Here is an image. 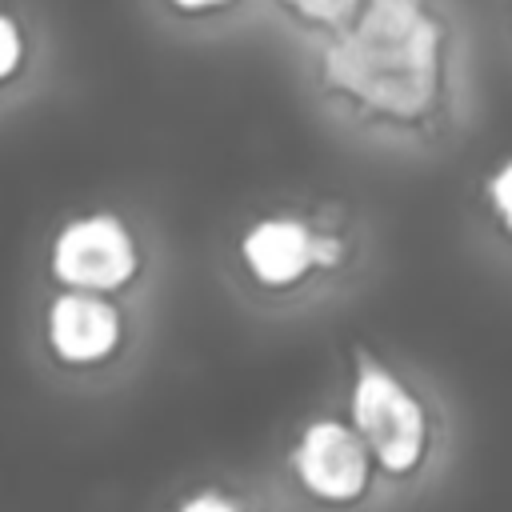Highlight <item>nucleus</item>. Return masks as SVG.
<instances>
[{"mask_svg": "<svg viewBox=\"0 0 512 512\" xmlns=\"http://www.w3.org/2000/svg\"><path fill=\"white\" fill-rule=\"evenodd\" d=\"M312 244H316V232L304 220L268 216V220H260L244 232L240 256H244V264L256 280H264L272 288H284V284H296L308 268H316Z\"/></svg>", "mask_w": 512, "mask_h": 512, "instance_id": "6", "label": "nucleus"}, {"mask_svg": "<svg viewBox=\"0 0 512 512\" xmlns=\"http://www.w3.org/2000/svg\"><path fill=\"white\" fill-rule=\"evenodd\" d=\"M296 480L324 504H356L372 488V452L348 420H312L292 448Z\"/></svg>", "mask_w": 512, "mask_h": 512, "instance_id": "4", "label": "nucleus"}, {"mask_svg": "<svg viewBox=\"0 0 512 512\" xmlns=\"http://www.w3.org/2000/svg\"><path fill=\"white\" fill-rule=\"evenodd\" d=\"M20 56H24L20 28H16V20H12L8 12H0V80H8V76L16 72Z\"/></svg>", "mask_w": 512, "mask_h": 512, "instance_id": "9", "label": "nucleus"}, {"mask_svg": "<svg viewBox=\"0 0 512 512\" xmlns=\"http://www.w3.org/2000/svg\"><path fill=\"white\" fill-rule=\"evenodd\" d=\"M136 272V240L112 212L68 220L52 240V276L68 288H120Z\"/></svg>", "mask_w": 512, "mask_h": 512, "instance_id": "3", "label": "nucleus"}, {"mask_svg": "<svg viewBox=\"0 0 512 512\" xmlns=\"http://www.w3.org/2000/svg\"><path fill=\"white\" fill-rule=\"evenodd\" d=\"M180 512H240V504L228 500V496H220V492H200V496L184 500Z\"/></svg>", "mask_w": 512, "mask_h": 512, "instance_id": "10", "label": "nucleus"}, {"mask_svg": "<svg viewBox=\"0 0 512 512\" xmlns=\"http://www.w3.org/2000/svg\"><path fill=\"white\" fill-rule=\"evenodd\" d=\"M324 80L372 116L424 120L444 88V24L424 0H364L328 44Z\"/></svg>", "mask_w": 512, "mask_h": 512, "instance_id": "1", "label": "nucleus"}, {"mask_svg": "<svg viewBox=\"0 0 512 512\" xmlns=\"http://www.w3.org/2000/svg\"><path fill=\"white\" fill-rule=\"evenodd\" d=\"M120 340V316L96 292H64L48 308V344L68 364L104 360Z\"/></svg>", "mask_w": 512, "mask_h": 512, "instance_id": "5", "label": "nucleus"}, {"mask_svg": "<svg viewBox=\"0 0 512 512\" xmlns=\"http://www.w3.org/2000/svg\"><path fill=\"white\" fill-rule=\"evenodd\" d=\"M176 8H184V12H200V8H216V4H224V0H172Z\"/></svg>", "mask_w": 512, "mask_h": 512, "instance_id": "11", "label": "nucleus"}, {"mask_svg": "<svg viewBox=\"0 0 512 512\" xmlns=\"http://www.w3.org/2000/svg\"><path fill=\"white\" fill-rule=\"evenodd\" d=\"M348 424L360 432L372 464L388 480L416 476L436 452V416L428 400L408 384L392 364L372 352H356L352 392H348Z\"/></svg>", "mask_w": 512, "mask_h": 512, "instance_id": "2", "label": "nucleus"}, {"mask_svg": "<svg viewBox=\"0 0 512 512\" xmlns=\"http://www.w3.org/2000/svg\"><path fill=\"white\" fill-rule=\"evenodd\" d=\"M288 4L312 24H344L364 0H288Z\"/></svg>", "mask_w": 512, "mask_h": 512, "instance_id": "8", "label": "nucleus"}, {"mask_svg": "<svg viewBox=\"0 0 512 512\" xmlns=\"http://www.w3.org/2000/svg\"><path fill=\"white\" fill-rule=\"evenodd\" d=\"M484 208L504 248H512V156H504L484 176Z\"/></svg>", "mask_w": 512, "mask_h": 512, "instance_id": "7", "label": "nucleus"}]
</instances>
